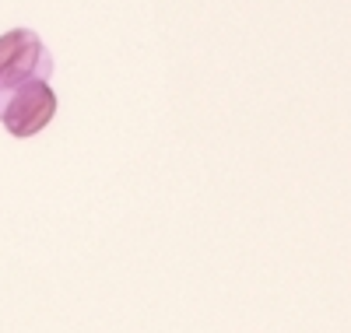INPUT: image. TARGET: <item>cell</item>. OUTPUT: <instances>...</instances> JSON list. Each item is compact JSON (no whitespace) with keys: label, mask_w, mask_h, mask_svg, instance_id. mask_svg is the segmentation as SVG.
I'll use <instances>...</instances> for the list:
<instances>
[{"label":"cell","mask_w":351,"mask_h":333,"mask_svg":"<svg viewBox=\"0 0 351 333\" xmlns=\"http://www.w3.org/2000/svg\"><path fill=\"white\" fill-rule=\"evenodd\" d=\"M56 106L49 81H25L0 92V123L11 137H36L53 123Z\"/></svg>","instance_id":"6da1fadb"},{"label":"cell","mask_w":351,"mask_h":333,"mask_svg":"<svg viewBox=\"0 0 351 333\" xmlns=\"http://www.w3.org/2000/svg\"><path fill=\"white\" fill-rule=\"evenodd\" d=\"M53 56L36 28H11L0 36V92L25 81H49Z\"/></svg>","instance_id":"7a4b0ae2"}]
</instances>
